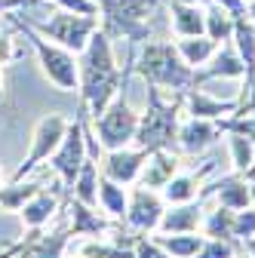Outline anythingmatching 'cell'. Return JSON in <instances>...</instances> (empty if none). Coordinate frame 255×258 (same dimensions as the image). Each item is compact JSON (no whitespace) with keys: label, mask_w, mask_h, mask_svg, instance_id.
Here are the masks:
<instances>
[{"label":"cell","mask_w":255,"mask_h":258,"mask_svg":"<svg viewBox=\"0 0 255 258\" xmlns=\"http://www.w3.org/2000/svg\"><path fill=\"white\" fill-rule=\"evenodd\" d=\"M114 58L108 49V40L99 34L89 40L86 61H83V105H92V114L99 120V114L108 108V99L114 95Z\"/></svg>","instance_id":"obj_1"},{"label":"cell","mask_w":255,"mask_h":258,"mask_svg":"<svg viewBox=\"0 0 255 258\" xmlns=\"http://www.w3.org/2000/svg\"><path fill=\"white\" fill-rule=\"evenodd\" d=\"M68 126H71V123H68L65 114H46V117H40L37 126H34V136H31V151H28V157L16 166V172H13L7 181H22L25 175L34 172L43 160H49V157L55 154V148L61 145V139H65Z\"/></svg>","instance_id":"obj_2"},{"label":"cell","mask_w":255,"mask_h":258,"mask_svg":"<svg viewBox=\"0 0 255 258\" xmlns=\"http://www.w3.org/2000/svg\"><path fill=\"white\" fill-rule=\"evenodd\" d=\"M25 34H28V40L34 43V49H37V58H40V64H43V74L49 77V83L58 89V92H71V89H77V83H80V74H77V64H74V58L68 55V49H58V46H49L40 34H34V28L31 25H25L22 19H13Z\"/></svg>","instance_id":"obj_3"},{"label":"cell","mask_w":255,"mask_h":258,"mask_svg":"<svg viewBox=\"0 0 255 258\" xmlns=\"http://www.w3.org/2000/svg\"><path fill=\"white\" fill-rule=\"evenodd\" d=\"M95 126H99V142L102 148L108 151H117L123 148L126 142L136 139V129H139V114L126 105V102H114L111 111H102V120H95Z\"/></svg>","instance_id":"obj_4"},{"label":"cell","mask_w":255,"mask_h":258,"mask_svg":"<svg viewBox=\"0 0 255 258\" xmlns=\"http://www.w3.org/2000/svg\"><path fill=\"white\" fill-rule=\"evenodd\" d=\"M83 160H86V136H83V126L74 120L68 126L65 139H61V145L55 148V154L49 157V163H52V172L65 181V187H71L80 166H83Z\"/></svg>","instance_id":"obj_5"},{"label":"cell","mask_w":255,"mask_h":258,"mask_svg":"<svg viewBox=\"0 0 255 258\" xmlns=\"http://www.w3.org/2000/svg\"><path fill=\"white\" fill-rule=\"evenodd\" d=\"M92 28H95V22L89 16H71V13H58V16H52L49 22L40 25L43 34H49L65 49H83L89 34H92Z\"/></svg>","instance_id":"obj_6"},{"label":"cell","mask_w":255,"mask_h":258,"mask_svg":"<svg viewBox=\"0 0 255 258\" xmlns=\"http://www.w3.org/2000/svg\"><path fill=\"white\" fill-rule=\"evenodd\" d=\"M142 74L151 77L154 83H169V86H184L190 80V74L178 64V58H175V52L169 46H151L145 52Z\"/></svg>","instance_id":"obj_7"},{"label":"cell","mask_w":255,"mask_h":258,"mask_svg":"<svg viewBox=\"0 0 255 258\" xmlns=\"http://www.w3.org/2000/svg\"><path fill=\"white\" fill-rule=\"evenodd\" d=\"M148 157H151V151H145V148L142 151H123V148H117L105 160V175L111 181H117V184H130V181H136L142 175Z\"/></svg>","instance_id":"obj_8"},{"label":"cell","mask_w":255,"mask_h":258,"mask_svg":"<svg viewBox=\"0 0 255 258\" xmlns=\"http://www.w3.org/2000/svg\"><path fill=\"white\" fill-rule=\"evenodd\" d=\"M58 212V197L52 190H40V194H34L25 206H22V224H25V231H43L46 224L52 221V215Z\"/></svg>","instance_id":"obj_9"},{"label":"cell","mask_w":255,"mask_h":258,"mask_svg":"<svg viewBox=\"0 0 255 258\" xmlns=\"http://www.w3.org/2000/svg\"><path fill=\"white\" fill-rule=\"evenodd\" d=\"M130 212V221L136 224V228H157L160 224V218H163V206H160V200L151 194V187L145 190V187H139L136 194H133V206L126 209Z\"/></svg>","instance_id":"obj_10"},{"label":"cell","mask_w":255,"mask_h":258,"mask_svg":"<svg viewBox=\"0 0 255 258\" xmlns=\"http://www.w3.org/2000/svg\"><path fill=\"white\" fill-rule=\"evenodd\" d=\"M40 190H43L40 181H25V178L0 184V212H22V206Z\"/></svg>","instance_id":"obj_11"},{"label":"cell","mask_w":255,"mask_h":258,"mask_svg":"<svg viewBox=\"0 0 255 258\" xmlns=\"http://www.w3.org/2000/svg\"><path fill=\"white\" fill-rule=\"evenodd\" d=\"M71 190H74V200H80L83 206H92V209L99 206V169H95V163L83 160Z\"/></svg>","instance_id":"obj_12"},{"label":"cell","mask_w":255,"mask_h":258,"mask_svg":"<svg viewBox=\"0 0 255 258\" xmlns=\"http://www.w3.org/2000/svg\"><path fill=\"white\" fill-rule=\"evenodd\" d=\"M178 169V160L163 154V151H154V163H148L142 169V184L145 187H166V181L175 175Z\"/></svg>","instance_id":"obj_13"},{"label":"cell","mask_w":255,"mask_h":258,"mask_svg":"<svg viewBox=\"0 0 255 258\" xmlns=\"http://www.w3.org/2000/svg\"><path fill=\"white\" fill-rule=\"evenodd\" d=\"M212 136H215V129L203 120V117H197V120H190L187 126H181V133H178V142H181V148L184 151H203L209 142H212Z\"/></svg>","instance_id":"obj_14"},{"label":"cell","mask_w":255,"mask_h":258,"mask_svg":"<svg viewBox=\"0 0 255 258\" xmlns=\"http://www.w3.org/2000/svg\"><path fill=\"white\" fill-rule=\"evenodd\" d=\"M197 224H200V209L197 206H181V209L160 218V231L163 234H190Z\"/></svg>","instance_id":"obj_15"},{"label":"cell","mask_w":255,"mask_h":258,"mask_svg":"<svg viewBox=\"0 0 255 258\" xmlns=\"http://www.w3.org/2000/svg\"><path fill=\"white\" fill-rule=\"evenodd\" d=\"M71 234L80 237V234H99L105 231V221L92 212V206H83L80 200H71Z\"/></svg>","instance_id":"obj_16"},{"label":"cell","mask_w":255,"mask_h":258,"mask_svg":"<svg viewBox=\"0 0 255 258\" xmlns=\"http://www.w3.org/2000/svg\"><path fill=\"white\" fill-rule=\"evenodd\" d=\"M163 197L169 203H190L197 197V178L194 175H178V178L172 175L163 187Z\"/></svg>","instance_id":"obj_17"},{"label":"cell","mask_w":255,"mask_h":258,"mask_svg":"<svg viewBox=\"0 0 255 258\" xmlns=\"http://www.w3.org/2000/svg\"><path fill=\"white\" fill-rule=\"evenodd\" d=\"M99 203H102L105 212L123 215V212H126V194H123V187H120L117 181L105 178V181H99Z\"/></svg>","instance_id":"obj_18"},{"label":"cell","mask_w":255,"mask_h":258,"mask_svg":"<svg viewBox=\"0 0 255 258\" xmlns=\"http://www.w3.org/2000/svg\"><path fill=\"white\" fill-rule=\"evenodd\" d=\"M160 246H163L166 252H172L175 258H190V255H197V252H200L203 240L194 237V234H172V237H163Z\"/></svg>","instance_id":"obj_19"},{"label":"cell","mask_w":255,"mask_h":258,"mask_svg":"<svg viewBox=\"0 0 255 258\" xmlns=\"http://www.w3.org/2000/svg\"><path fill=\"white\" fill-rule=\"evenodd\" d=\"M218 200H221V206H228V209H246L249 200H252V194H249L246 184H240V181H228V184H221Z\"/></svg>","instance_id":"obj_20"},{"label":"cell","mask_w":255,"mask_h":258,"mask_svg":"<svg viewBox=\"0 0 255 258\" xmlns=\"http://www.w3.org/2000/svg\"><path fill=\"white\" fill-rule=\"evenodd\" d=\"M206 234L215 237V240H225V237L234 234V215H231L228 206H221V209L212 212V218L206 221Z\"/></svg>","instance_id":"obj_21"},{"label":"cell","mask_w":255,"mask_h":258,"mask_svg":"<svg viewBox=\"0 0 255 258\" xmlns=\"http://www.w3.org/2000/svg\"><path fill=\"white\" fill-rule=\"evenodd\" d=\"M175 28L181 31V34H200V31H203V19H200L197 10L178 7V10H175Z\"/></svg>","instance_id":"obj_22"},{"label":"cell","mask_w":255,"mask_h":258,"mask_svg":"<svg viewBox=\"0 0 255 258\" xmlns=\"http://www.w3.org/2000/svg\"><path fill=\"white\" fill-rule=\"evenodd\" d=\"M231 151H234L237 169H249V166H252L255 151H252V142H249L246 136H231Z\"/></svg>","instance_id":"obj_23"},{"label":"cell","mask_w":255,"mask_h":258,"mask_svg":"<svg viewBox=\"0 0 255 258\" xmlns=\"http://www.w3.org/2000/svg\"><path fill=\"white\" fill-rule=\"evenodd\" d=\"M77 255H80V258H133L130 252L111 249V246H105V243H83V246L77 249Z\"/></svg>","instance_id":"obj_24"},{"label":"cell","mask_w":255,"mask_h":258,"mask_svg":"<svg viewBox=\"0 0 255 258\" xmlns=\"http://www.w3.org/2000/svg\"><path fill=\"white\" fill-rule=\"evenodd\" d=\"M234 105H221V102H209L203 99V95H194V102H190V111H194V117H215L221 111H231Z\"/></svg>","instance_id":"obj_25"},{"label":"cell","mask_w":255,"mask_h":258,"mask_svg":"<svg viewBox=\"0 0 255 258\" xmlns=\"http://www.w3.org/2000/svg\"><path fill=\"white\" fill-rule=\"evenodd\" d=\"M181 52L187 55V61H190V64H200V61L212 52V40H200V43L184 40V43H181Z\"/></svg>","instance_id":"obj_26"},{"label":"cell","mask_w":255,"mask_h":258,"mask_svg":"<svg viewBox=\"0 0 255 258\" xmlns=\"http://www.w3.org/2000/svg\"><path fill=\"white\" fill-rule=\"evenodd\" d=\"M231 255H234V249H231V243H225V240H209V243H203L200 252H197V258H231Z\"/></svg>","instance_id":"obj_27"},{"label":"cell","mask_w":255,"mask_h":258,"mask_svg":"<svg viewBox=\"0 0 255 258\" xmlns=\"http://www.w3.org/2000/svg\"><path fill=\"white\" fill-rule=\"evenodd\" d=\"M234 234L237 237H255V212H243L234 218Z\"/></svg>","instance_id":"obj_28"},{"label":"cell","mask_w":255,"mask_h":258,"mask_svg":"<svg viewBox=\"0 0 255 258\" xmlns=\"http://www.w3.org/2000/svg\"><path fill=\"white\" fill-rule=\"evenodd\" d=\"M228 28H231L228 16H225V13H218V10H212V19H209V31H212V37H225V34H228Z\"/></svg>","instance_id":"obj_29"},{"label":"cell","mask_w":255,"mask_h":258,"mask_svg":"<svg viewBox=\"0 0 255 258\" xmlns=\"http://www.w3.org/2000/svg\"><path fill=\"white\" fill-rule=\"evenodd\" d=\"M55 4L74 10L77 16H92V13H95V4H92V0H55Z\"/></svg>","instance_id":"obj_30"},{"label":"cell","mask_w":255,"mask_h":258,"mask_svg":"<svg viewBox=\"0 0 255 258\" xmlns=\"http://www.w3.org/2000/svg\"><path fill=\"white\" fill-rule=\"evenodd\" d=\"M16 58V46H13V37L0 34V64H10Z\"/></svg>","instance_id":"obj_31"},{"label":"cell","mask_w":255,"mask_h":258,"mask_svg":"<svg viewBox=\"0 0 255 258\" xmlns=\"http://www.w3.org/2000/svg\"><path fill=\"white\" fill-rule=\"evenodd\" d=\"M13 258H28V249H25V237H22V249H19V252H16Z\"/></svg>","instance_id":"obj_32"},{"label":"cell","mask_w":255,"mask_h":258,"mask_svg":"<svg viewBox=\"0 0 255 258\" xmlns=\"http://www.w3.org/2000/svg\"><path fill=\"white\" fill-rule=\"evenodd\" d=\"M0 99H4V80H0Z\"/></svg>","instance_id":"obj_33"},{"label":"cell","mask_w":255,"mask_h":258,"mask_svg":"<svg viewBox=\"0 0 255 258\" xmlns=\"http://www.w3.org/2000/svg\"><path fill=\"white\" fill-rule=\"evenodd\" d=\"M0 184H4V175H0Z\"/></svg>","instance_id":"obj_34"}]
</instances>
